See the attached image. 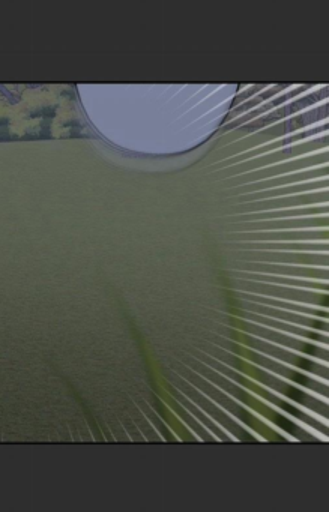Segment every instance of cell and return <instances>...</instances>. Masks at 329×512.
<instances>
[]
</instances>
